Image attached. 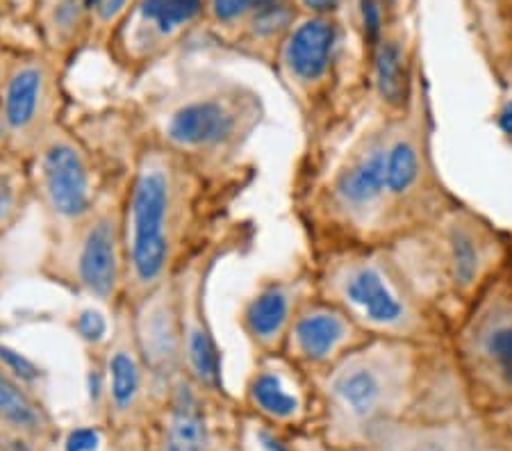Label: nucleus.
Masks as SVG:
<instances>
[{
  "instance_id": "1",
  "label": "nucleus",
  "mask_w": 512,
  "mask_h": 451,
  "mask_svg": "<svg viewBox=\"0 0 512 451\" xmlns=\"http://www.w3.org/2000/svg\"><path fill=\"white\" fill-rule=\"evenodd\" d=\"M194 167L178 153L153 144L139 153L123 203L126 292L135 306L173 278L194 221Z\"/></svg>"
},
{
  "instance_id": "2",
  "label": "nucleus",
  "mask_w": 512,
  "mask_h": 451,
  "mask_svg": "<svg viewBox=\"0 0 512 451\" xmlns=\"http://www.w3.org/2000/svg\"><path fill=\"white\" fill-rule=\"evenodd\" d=\"M44 274L89 299L114 303L117 308L126 292L123 205L98 201L87 217L55 231L44 258Z\"/></svg>"
},
{
  "instance_id": "3",
  "label": "nucleus",
  "mask_w": 512,
  "mask_h": 451,
  "mask_svg": "<svg viewBox=\"0 0 512 451\" xmlns=\"http://www.w3.org/2000/svg\"><path fill=\"white\" fill-rule=\"evenodd\" d=\"M160 146L194 162H221L233 153L255 121V101L233 89H205L167 98L158 117Z\"/></svg>"
},
{
  "instance_id": "4",
  "label": "nucleus",
  "mask_w": 512,
  "mask_h": 451,
  "mask_svg": "<svg viewBox=\"0 0 512 451\" xmlns=\"http://www.w3.org/2000/svg\"><path fill=\"white\" fill-rule=\"evenodd\" d=\"M35 187L55 231L87 217L98 203L87 151L71 133L55 126L35 151Z\"/></svg>"
},
{
  "instance_id": "5",
  "label": "nucleus",
  "mask_w": 512,
  "mask_h": 451,
  "mask_svg": "<svg viewBox=\"0 0 512 451\" xmlns=\"http://www.w3.org/2000/svg\"><path fill=\"white\" fill-rule=\"evenodd\" d=\"M57 89L51 71L39 62H23L5 78L0 121L5 135L23 151H35L57 126Z\"/></svg>"
},
{
  "instance_id": "6",
  "label": "nucleus",
  "mask_w": 512,
  "mask_h": 451,
  "mask_svg": "<svg viewBox=\"0 0 512 451\" xmlns=\"http://www.w3.org/2000/svg\"><path fill=\"white\" fill-rule=\"evenodd\" d=\"M132 308V326L148 372L167 376L183 365V328L176 276Z\"/></svg>"
},
{
  "instance_id": "7",
  "label": "nucleus",
  "mask_w": 512,
  "mask_h": 451,
  "mask_svg": "<svg viewBox=\"0 0 512 451\" xmlns=\"http://www.w3.org/2000/svg\"><path fill=\"white\" fill-rule=\"evenodd\" d=\"M328 290L351 319L374 328H396L406 319V306L396 297L381 269L369 260H344L328 276Z\"/></svg>"
},
{
  "instance_id": "8",
  "label": "nucleus",
  "mask_w": 512,
  "mask_h": 451,
  "mask_svg": "<svg viewBox=\"0 0 512 451\" xmlns=\"http://www.w3.org/2000/svg\"><path fill=\"white\" fill-rule=\"evenodd\" d=\"M210 272V260H194L176 278L180 328H183V365L201 385L219 388L221 358L217 342L205 319V278Z\"/></svg>"
},
{
  "instance_id": "9",
  "label": "nucleus",
  "mask_w": 512,
  "mask_h": 451,
  "mask_svg": "<svg viewBox=\"0 0 512 451\" xmlns=\"http://www.w3.org/2000/svg\"><path fill=\"white\" fill-rule=\"evenodd\" d=\"M105 372L112 404L119 410H130L142 392L144 372H148V367L139 351L135 326H132V308L126 301L114 308L112 338L105 349Z\"/></svg>"
},
{
  "instance_id": "10",
  "label": "nucleus",
  "mask_w": 512,
  "mask_h": 451,
  "mask_svg": "<svg viewBox=\"0 0 512 451\" xmlns=\"http://www.w3.org/2000/svg\"><path fill=\"white\" fill-rule=\"evenodd\" d=\"M387 192V146L371 142L353 153L333 183V199L351 217H365Z\"/></svg>"
},
{
  "instance_id": "11",
  "label": "nucleus",
  "mask_w": 512,
  "mask_h": 451,
  "mask_svg": "<svg viewBox=\"0 0 512 451\" xmlns=\"http://www.w3.org/2000/svg\"><path fill=\"white\" fill-rule=\"evenodd\" d=\"M353 335L351 317L333 306H308L289 326V347L308 363H326L349 344Z\"/></svg>"
},
{
  "instance_id": "12",
  "label": "nucleus",
  "mask_w": 512,
  "mask_h": 451,
  "mask_svg": "<svg viewBox=\"0 0 512 451\" xmlns=\"http://www.w3.org/2000/svg\"><path fill=\"white\" fill-rule=\"evenodd\" d=\"M383 351H362L337 367L330 379V392L349 415L365 420L374 415L385 399L387 372Z\"/></svg>"
},
{
  "instance_id": "13",
  "label": "nucleus",
  "mask_w": 512,
  "mask_h": 451,
  "mask_svg": "<svg viewBox=\"0 0 512 451\" xmlns=\"http://www.w3.org/2000/svg\"><path fill=\"white\" fill-rule=\"evenodd\" d=\"M294 290L283 283H271L244 303L239 326L255 347L271 351L289 333L294 322Z\"/></svg>"
},
{
  "instance_id": "14",
  "label": "nucleus",
  "mask_w": 512,
  "mask_h": 451,
  "mask_svg": "<svg viewBox=\"0 0 512 451\" xmlns=\"http://www.w3.org/2000/svg\"><path fill=\"white\" fill-rule=\"evenodd\" d=\"M335 48V26L324 19L305 21L285 46V64L299 82H317L326 76Z\"/></svg>"
},
{
  "instance_id": "15",
  "label": "nucleus",
  "mask_w": 512,
  "mask_h": 451,
  "mask_svg": "<svg viewBox=\"0 0 512 451\" xmlns=\"http://www.w3.org/2000/svg\"><path fill=\"white\" fill-rule=\"evenodd\" d=\"M208 433L192 392L178 388V399L167 429V451H203Z\"/></svg>"
},
{
  "instance_id": "16",
  "label": "nucleus",
  "mask_w": 512,
  "mask_h": 451,
  "mask_svg": "<svg viewBox=\"0 0 512 451\" xmlns=\"http://www.w3.org/2000/svg\"><path fill=\"white\" fill-rule=\"evenodd\" d=\"M249 390L255 406L271 417H278V420H287L299 410V399L285 390L283 376L276 369H262L255 374Z\"/></svg>"
},
{
  "instance_id": "17",
  "label": "nucleus",
  "mask_w": 512,
  "mask_h": 451,
  "mask_svg": "<svg viewBox=\"0 0 512 451\" xmlns=\"http://www.w3.org/2000/svg\"><path fill=\"white\" fill-rule=\"evenodd\" d=\"M376 87L385 103L401 105L406 96V67L399 44L385 41L376 55Z\"/></svg>"
},
{
  "instance_id": "18",
  "label": "nucleus",
  "mask_w": 512,
  "mask_h": 451,
  "mask_svg": "<svg viewBox=\"0 0 512 451\" xmlns=\"http://www.w3.org/2000/svg\"><path fill=\"white\" fill-rule=\"evenodd\" d=\"M0 420L19 429H35L39 424V410L5 365L0 367Z\"/></svg>"
},
{
  "instance_id": "19",
  "label": "nucleus",
  "mask_w": 512,
  "mask_h": 451,
  "mask_svg": "<svg viewBox=\"0 0 512 451\" xmlns=\"http://www.w3.org/2000/svg\"><path fill=\"white\" fill-rule=\"evenodd\" d=\"M201 10L203 0H142V16L164 35L194 21Z\"/></svg>"
},
{
  "instance_id": "20",
  "label": "nucleus",
  "mask_w": 512,
  "mask_h": 451,
  "mask_svg": "<svg viewBox=\"0 0 512 451\" xmlns=\"http://www.w3.org/2000/svg\"><path fill=\"white\" fill-rule=\"evenodd\" d=\"M419 176V155L415 144L399 139L387 146V192L394 196L406 194Z\"/></svg>"
},
{
  "instance_id": "21",
  "label": "nucleus",
  "mask_w": 512,
  "mask_h": 451,
  "mask_svg": "<svg viewBox=\"0 0 512 451\" xmlns=\"http://www.w3.org/2000/svg\"><path fill=\"white\" fill-rule=\"evenodd\" d=\"M485 354L494 360L499 372L512 385V322H503L492 328L483 340Z\"/></svg>"
},
{
  "instance_id": "22",
  "label": "nucleus",
  "mask_w": 512,
  "mask_h": 451,
  "mask_svg": "<svg viewBox=\"0 0 512 451\" xmlns=\"http://www.w3.org/2000/svg\"><path fill=\"white\" fill-rule=\"evenodd\" d=\"M23 185H26V180L19 174H12V171L0 174V226L10 224L19 212Z\"/></svg>"
},
{
  "instance_id": "23",
  "label": "nucleus",
  "mask_w": 512,
  "mask_h": 451,
  "mask_svg": "<svg viewBox=\"0 0 512 451\" xmlns=\"http://www.w3.org/2000/svg\"><path fill=\"white\" fill-rule=\"evenodd\" d=\"M278 5V0H212V14L219 21H235L246 14H260L269 7Z\"/></svg>"
},
{
  "instance_id": "24",
  "label": "nucleus",
  "mask_w": 512,
  "mask_h": 451,
  "mask_svg": "<svg viewBox=\"0 0 512 451\" xmlns=\"http://www.w3.org/2000/svg\"><path fill=\"white\" fill-rule=\"evenodd\" d=\"M478 265V251L474 240L467 233H458L453 237V267H456V276L462 283H469L476 274Z\"/></svg>"
},
{
  "instance_id": "25",
  "label": "nucleus",
  "mask_w": 512,
  "mask_h": 451,
  "mask_svg": "<svg viewBox=\"0 0 512 451\" xmlns=\"http://www.w3.org/2000/svg\"><path fill=\"white\" fill-rule=\"evenodd\" d=\"M0 360H3L5 367L19 376L21 381H30V379H35V376H37L35 365H32L30 360L21 358L19 354H14V351H10V349L0 347Z\"/></svg>"
},
{
  "instance_id": "26",
  "label": "nucleus",
  "mask_w": 512,
  "mask_h": 451,
  "mask_svg": "<svg viewBox=\"0 0 512 451\" xmlns=\"http://www.w3.org/2000/svg\"><path fill=\"white\" fill-rule=\"evenodd\" d=\"M128 0H87V7H92V10L98 14V19L110 23L117 19V16L126 10Z\"/></svg>"
},
{
  "instance_id": "27",
  "label": "nucleus",
  "mask_w": 512,
  "mask_h": 451,
  "mask_svg": "<svg viewBox=\"0 0 512 451\" xmlns=\"http://www.w3.org/2000/svg\"><path fill=\"white\" fill-rule=\"evenodd\" d=\"M98 445V433L92 429H80L66 440V451H94Z\"/></svg>"
},
{
  "instance_id": "28",
  "label": "nucleus",
  "mask_w": 512,
  "mask_h": 451,
  "mask_svg": "<svg viewBox=\"0 0 512 451\" xmlns=\"http://www.w3.org/2000/svg\"><path fill=\"white\" fill-rule=\"evenodd\" d=\"M362 19H365L367 35L376 39L381 32V7L376 5V0H362Z\"/></svg>"
},
{
  "instance_id": "29",
  "label": "nucleus",
  "mask_w": 512,
  "mask_h": 451,
  "mask_svg": "<svg viewBox=\"0 0 512 451\" xmlns=\"http://www.w3.org/2000/svg\"><path fill=\"white\" fill-rule=\"evenodd\" d=\"M78 328H80L82 338L98 340L105 333V322L101 319V315H96V313H92V310H89V313H82Z\"/></svg>"
},
{
  "instance_id": "30",
  "label": "nucleus",
  "mask_w": 512,
  "mask_h": 451,
  "mask_svg": "<svg viewBox=\"0 0 512 451\" xmlns=\"http://www.w3.org/2000/svg\"><path fill=\"white\" fill-rule=\"evenodd\" d=\"M301 3L315 12H328L335 10V7L340 5V0H301Z\"/></svg>"
},
{
  "instance_id": "31",
  "label": "nucleus",
  "mask_w": 512,
  "mask_h": 451,
  "mask_svg": "<svg viewBox=\"0 0 512 451\" xmlns=\"http://www.w3.org/2000/svg\"><path fill=\"white\" fill-rule=\"evenodd\" d=\"M499 126L506 135H512V101L501 110L499 114Z\"/></svg>"
},
{
  "instance_id": "32",
  "label": "nucleus",
  "mask_w": 512,
  "mask_h": 451,
  "mask_svg": "<svg viewBox=\"0 0 512 451\" xmlns=\"http://www.w3.org/2000/svg\"><path fill=\"white\" fill-rule=\"evenodd\" d=\"M410 451H442V449H437L435 445H421V447H415V449H410Z\"/></svg>"
},
{
  "instance_id": "33",
  "label": "nucleus",
  "mask_w": 512,
  "mask_h": 451,
  "mask_svg": "<svg viewBox=\"0 0 512 451\" xmlns=\"http://www.w3.org/2000/svg\"><path fill=\"white\" fill-rule=\"evenodd\" d=\"M3 139H5V126L3 121H0V144H3Z\"/></svg>"
}]
</instances>
